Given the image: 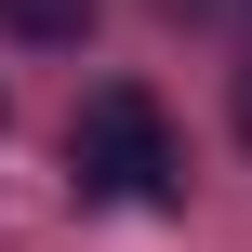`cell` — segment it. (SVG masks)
Segmentation results:
<instances>
[{"label":"cell","instance_id":"7a4b0ae2","mask_svg":"<svg viewBox=\"0 0 252 252\" xmlns=\"http://www.w3.org/2000/svg\"><path fill=\"white\" fill-rule=\"evenodd\" d=\"M93 0H0V40H80Z\"/></svg>","mask_w":252,"mask_h":252},{"label":"cell","instance_id":"6da1fadb","mask_svg":"<svg viewBox=\"0 0 252 252\" xmlns=\"http://www.w3.org/2000/svg\"><path fill=\"white\" fill-rule=\"evenodd\" d=\"M66 186L80 199H173L186 186V146H173L159 93H93L66 120Z\"/></svg>","mask_w":252,"mask_h":252},{"label":"cell","instance_id":"3957f363","mask_svg":"<svg viewBox=\"0 0 252 252\" xmlns=\"http://www.w3.org/2000/svg\"><path fill=\"white\" fill-rule=\"evenodd\" d=\"M239 133H252V66H239Z\"/></svg>","mask_w":252,"mask_h":252}]
</instances>
